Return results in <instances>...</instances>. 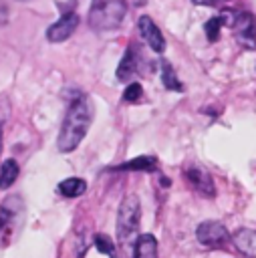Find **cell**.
Listing matches in <instances>:
<instances>
[{
  "label": "cell",
  "instance_id": "cell-1",
  "mask_svg": "<svg viewBox=\"0 0 256 258\" xmlns=\"http://www.w3.org/2000/svg\"><path fill=\"white\" fill-rule=\"evenodd\" d=\"M91 121H93L91 99L85 95L73 99L69 109H67L65 121L60 125V133H58V141H56L58 151H62V153L75 151L81 145V141L85 139V135L91 127Z\"/></svg>",
  "mask_w": 256,
  "mask_h": 258
},
{
  "label": "cell",
  "instance_id": "cell-2",
  "mask_svg": "<svg viewBox=\"0 0 256 258\" xmlns=\"http://www.w3.org/2000/svg\"><path fill=\"white\" fill-rule=\"evenodd\" d=\"M141 222V204L135 194H129L121 200L117 210V240L123 248H131L139 236Z\"/></svg>",
  "mask_w": 256,
  "mask_h": 258
},
{
  "label": "cell",
  "instance_id": "cell-3",
  "mask_svg": "<svg viewBox=\"0 0 256 258\" xmlns=\"http://www.w3.org/2000/svg\"><path fill=\"white\" fill-rule=\"evenodd\" d=\"M127 14L125 0H93L89 8V24L95 30H113Z\"/></svg>",
  "mask_w": 256,
  "mask_h": 258
},
{
  "label": "cell",
  "instance_id": "cell-4",
  "mask_svg": "<svg viewBox=\"0 0 256 258\" xmlns=\"http://www.w3.org/2000/svg\"><path fill=\"white\" fill-rule=\"evenodd\" d=\"M196 238L202 246L206 248H220L226 244V240L230 238L226 226L222 222L216 220H206L196 228Z\"/></svg>",
  "mask_w": 256,
  "mask_h": 258
},
{
  "label": "cell",
  "instance_id": "cell-5",
  "mask_svg": "<svg viewBox=\"0 0 256 258\" xmlns=\"http://www.w3.org/2000/svg\"><path fill=\"white\" fill-rule=\"evenodd\" d=\"M232 30L236 34V40L246 46V48H254L256 46V18L246 12V10H240L234 14L232 18Z\"/></svg>",
  "mask_w": 256,
  "mask_h": 258
},
{
  "label": "cell",
  "instance_id": "cell-6",
  "mask_svg": "<svg viewBox=\"0 0 256 258\" xmlns=\"http://www.w3.org/2000/svg\"><path fill=\"white\" fill-rule=\"evenodd\" d=\"M79 22H81L79 14H77L75 10H69V12H65L54 24L48 26L46 38H48L50 42H62V40H67V38L77 30Z\"/></svg>",
  "mask_w": 256,
  "mask_h": 258
},
{
  "label": "cell",
  "instance_id": "cell-7",
  "mask_svg": "<svg viewBox=\"0 0 256 258\" xmlns=\"http://www.w3.org/2000/svg\"><path fill=\"white\" fill-rule=\"evenodd\" d=\"M183 177L187 179V183L202 196L206 198H214L216 196V185H214V179L212 175L204 169V167H198V165H189L183 169Z\"/></svg>",
  "mask_w": 256,
  "mask_h": 258
},
{
  "label": "cell",
  "instance_id": "cell-8",
  "mask_svg": "<svg viewBox=\"0 0 256 258\" xmlns=\"http://www.w3.org/2000/svg\"><path fill=\"white\" fill-rule=\"evenodd\" d=\"M137 26H139V32L143 36V40L149 44V48L153 52H163L165 50V38L161 34V30L157 28V24L149 18V16H139L137 20Z\"/></svg>",
  "mask_w": 256,
  "mask_h": 258
},
{
  "label": "cell",
  "instance_id": "cell-9",
  "mask_svg": "<svg viewBox=\"0 0 256 258\" xmlns=\"http://www.w3.org/2000/svg\"><path fill=\"white\" fill-rule=\"evenodd\" d=\"M234 246L248 258H256V230L242 228L232 236Z\"/></svg>",
  "mask_w": 256,
  "mask_h": 258
},
{
  "label": "cell",
  "instance_id": "cell-10",
  "mask_svg": "<svg viewBox=\"0 0 256 258\" xmlns=\"http://www.w3.org/2000/svg\"><path fill=\"white\" fill-rule=\"evenodd\" d=\"M133 258H157V238L149 232L139 234L133 244Z\"/></svg>",
  "mask_w": 256,
  "mask_h": 258
},
{
  "label": "cell",
  "instance_id": "cell-11",
  "mask_svg": "<svg viewBox=\"0 0 256 258\" xmlns=\"http://www.w3.org/2000/svg\"><path fill=\"white\" fill-rule=\"evenodd\" d=\"M157 169V157L155 155H139L131 161L119 163L111 167V171H155Z\"/></svg>",
  "mask_w": 256,
  "mask_h": 258
},
{
  "label": "cell",
  "instance_id": "cell-12",
  "mask_svg": "<svg viewBox=\"0 0 256 258\" xmlns=\"http://www.w3.org/2000/svg\"><path fill=\"white\" fill-rule=\"evenodd\" d=\"M58 191L65 198H79L87 191V181L81 177H67L58 183Z\"/></svg>",
  "mask_w": 256,
  "mask_h": 258
},
{
  "label": "cell",
  "instance_id": "cell-13",
  "mask_svg": "<svg viewBox=\"0 0 256 258\" xmlns=\"http://www.w3.org/2000/svg\"><path fill=\"white\" fill-rule=\"evenodd\" d=\"M135 64H137V56H135V48L129 46L117 67V79L119 81H129V77L135 73Z\"/></svg>",
  "mask_w": 256,
  "mask_h": 258
},
{
  "label": "cell",
  "instance_id": "cell-14",
  "mask_svg": "<svg viewBox=\"0 0 256 258\" xmlns=\"http://www.w3.org/2000/svg\"><path fill=\"white\" fill-rule=\"evenodd\" d=\"M18 177V163L16 159H4L0 165V189H8Z\"/></svg>",
  "mask_w": 256,
  "mask_h": 258
},
{
  "label": "cell",
  "instance_id": "cell-15",
  "mask_svg": "<svg viewBox=\"0 0 256 258\" xmlns=\"http://www.w3.org/2000/svg\"><path fill=\"white\" fill-rule=\"evenodd\" d=\"M161 83L165 85V89L169 91H183V85L179 83L173 67L167 60H161Z\"/></svg>",
  "mask_w": 256,
  "mask_h": 258
},
{
  "label": "cell",
  "instance_id": "cell-16",
  "mask_svg": "<svg viewBox=\"0 0 256 258\" xmlns=\"http://www.w3.org/2000/svg\"><path fill=\"white\" fill-rule=\"evenodd\" d=\"M224 22H226L224 16H212V18L204 24V32H206V36H208L210 42H216V40L220 38V30H222V24H224Z\"/></svg>",
  "mask_w": 256,
  "mask_h": 258
},
{
  "label": "cell",
  "instance_id": "cell-17",
  "mask_svg": "<svg viewBox=\"0 0 256 258\" xmlns=\"http://www.w3.org/2000/svg\"><path fill=\"white\" fill-rule=\"evenodd\" d=\"M95 244H97V250L107 254L109 258H115V246L111 242V238H107L105 234H97L95 236Z\"/></svg>",
  "mask_w": 256,
  "mask_h": 258
},
{
  "label": "cell",
  "instance_id": "cell-18",
  "mask_svg": "<svg viewBox=\"0 0 256 258\" xmlns=\"http://www.w3.org/2000/svg\"><path fill=\"white\" fill-rule=\"evenodd\" d=\"M141 95H143L141 85H139V83H129L127 89L123 91V101H127V103H137V101L141 99Z\"/></svg>",
  "mask_w": 256,
  "mask_h": 258
},
{
  "label": "cell",
  "instance_id": "cell-19",
  "mask_svg": "<svg viewBox=\"0 0 256 258\" xmlns=\"http://www.w3.org/2000/svg\"><path fill=\"white\" fill-rule=\"evenodd\" d=\"M10 115V105H8V99L6 97H0V125L8 119Z\"/></svg>",
  "mask_w": 256,
  "mask_h": 258
},
{
  "label": "cell",
  "instance_id": "cell-20",
  "mask_svg": "<svg viewBox=\"0 0 256 258\" xmlns=\"http://www.w3.org/2000/svg\"><path fill=\"white\" fill-rule=\"evenodd\" d=\"M196 4H202V6H222L226 4L228 0H194Z\"/></svg>",
  "mask_w": 256,
  "mask_h": 258
},
{
  "label": "cell",
  "instance_id": "cell-21",
  "mask_svg": "<svg viewBox=\"0 0 256 258\" xmlns=\"http://www.w3.org/2000/svg\"><path fill=\"white\" fill-rule=\"evenodd\" d=\"M0 127H2V125H0ZM0 133H2V131H0ZM0 145H2V139H0Z\"/></svg>",
  "mask_w": 256,
  "mask_h": 258
},
{
  "label": "cell",
  "instance_id": "cell-22",
  "mask_svg": "<svg viewBox=\"0 0 256 258\" xmlns=\"http://www.w3.org/2000/svg\"><path fill=\"white\" fill-rule=\"evenodd\" d=\"M20 2H28V0H20Z\"/></svg>",
  "mask_w": 256,
  "mask_h": 258
}]
</instances>
